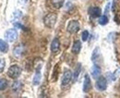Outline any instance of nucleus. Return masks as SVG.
I'll use <instances>...</instances> for the list:
<instances>
[{
  "label": "nucleus",
  "instance_id": "nucleus-16",
  "mask_svg": "<svg viewBox=\"0 0 120 98\" xmlns=\"http://www.w3.org/2000/svg\"><path fill=\"white\" fill-rule=\"evenodd\" d=\"M80 70H81V65H80V64H78L77 68L75 69V71H74V73H73V80H74V82H76V81L78 80L79 75V73H80Z\"/></svg>",
  "mask_w": 120,
  "mask_h": 98
},
{
  "label": "nucleus",
  "instance_id": "nucleus-19",
  "mask_svg": "<svg viewBox=\"0 0 120 98\" xmlns=\"http://www.w3.org/2000/svg\"><path fill=\"white\" fill-rule=\"evenodd\" d=\"M21 82H19V81H16L15 82L13 83V85H12V90L14 91V92H18L20 88H21Z\"/></svg>",
  "mask_w": 120,
  "mask_h": 98
},
{
  "label": "nucleus",
  "instance_id": "nucleus-3",
  "mask_svg": "<svg viewBox=\"0 0 120 98\" xmlns=\"http://www.w3.org/2000/svg\"><path fill=\"white\" fill-rule=\"evenodd\" d=\"M17 38H18V32H17L16 29H8L5 32V39L8 42H14Z\"/></svg>",
  "mask_w": 120,
  "mask_h": 98
},
{
  "label": "nucleus",
  "instance_id": "nucleus-8",
  "mask_svg": "<svg viewBox=\"0 0 120 98\" xmlns=\"http://www.w3.org/2000/svg\"><path fill=\"white\" fill-rule=\"evenodd\" d=\"M60 49V42L58 40V38H55L52 43H51V51L52 53H57Z\"/></svg>",
  "mask_w": 120,
  "mask_h": 98
},
{
  "label": "nucleus",
  "instance_id": "nucleus-20",
  "mask_svg": "<svg viewBox=\"0 0 120 98\" xmlns=\"http://www.w3.org/2000/svg\"><path fill=\"white\" fill-rule=\"evenodd\" d=\"M81 38H82V41L86 42L88 40V38H89V31H84L82 32V34H81Z\"/></svg>",
  "mask_w": 120,
  "mask_h": 98
},
{
  "label": "nucleus",
  "instance_id": "nucleus-13",
  "mask_svg": "<svg viewBox=\"0 0 120 98\" xmlns=\"http://www.w3.org/2000/svg\"><path fill=\"white\" fill-rule=\"evenodd\" d=\"M80 49H81V43L80 41H76L72 46V52L74 54H79L80 52Z\"/></svg>",
  "mask_w": 120,
  "mask_h": 98
},
{
  "label": "nucleus",
  "instance_id": "nucleus-6",
  "mask_svg": "<svg viewBox=\"0 0 120 98\" xmlns=\"http://www.w3.org/2000/svg\"><path fill=\"white\" fill-rule=\"evenodd\" d=\"M96 88L99 91H105L107 88V81L104 77H100L96 82Z\"/></svg>",
  "mask_w": 120,
  "mask_h": 98
},
{
  "label": "nucleus",
  "instance_id": "nucleus-14",
  "mask_svg": "<svg viewBox=\"0 0 120 98\" xmlns=\"http://www.w3.org/2000/svg\"><path fill=\"white\" fill-rule=\"evenodd\" d=\"M0 51L2 53H8V43L2 39H0Z\"/></svg>",
  "mask_w": 120,
  "mask_h": 98
},
{
  "label": "nucleus",
  "instance_id": "nucleus-15",
  "mask_svg": "<svg viewBox=\"0 0 120 98\" xmlns=\"http://www.w3.org/2000/svg\"><path fill=\"white\" fill-rule=\"evenodd\" d=\"M52 5L56 8H60L61 7H63L65 0H51Z\"/></svg>",
  "mask_w": 120,
  "mask_h": 98
},
{
  "label": "nucleus",
  "instance_id": "nucleus-9",
  "mask_svg": "<svg viewBox=\"0 0 120 98\" xmlns=\"http://www.w3.org/2000/svg\"><path fill=\"white\" fill-rule=\"evenodd\" d=\"M89 12H90V16L92 18H98V17H100L101 14H102V10L98 7H92V8H90Z\"/></svg>",
  "mask_w": 120,
  "mask_h": 98
},
{
  "label": "nucleus",
  "instance_id": "nucleus-11",
  "mask_svg": "<svg viewBox=\"0 0 120 98\" xmlns=\"http://www.w3.org/2000/svg\"><path fill=\"white\" fill-rule=\"evenodd\" d=\"M100 74H101V69H100L98 66L94 65V66L91 68V75H92V77H93L94 79H97V78L100 76Z\"/></svg>",
  "mask_w": 120,
  "mask_h": 98
},
{
  "label": "nucleus",
  "instance_id": "nucleus-5",
  "mask_svg": "<svg viewBox=\"0 0 120 98\" xmlns=\"http://www.w3.org/2000/svg\"><path fill=\"white\" fill-rule=\"evenodd\" d=\"M68 31L69 33H76L79 30V23L77 20H71L68 25Z\"/></svg>",
  "mask_w": 120,
  "mask_h": 98
},
{
  "label": "nucleus",
  "instance_id": "nucleus-18",
  "mask_svg": "<svg viewBox=\"0 0 120 98\" xmlns=\"http://www.w3.org/2000/svg\"><path fill=\"white\" fill-rule=\"evenodd\" d=\"M108 23V18L106 15H103L102 17H100L99 19V24L100 25H105Z\"/></svg>",
  "mask_w": 120,
  "mask_h": 98
},
{
  "label": "nucleus",
  "instance_id": "nucleus-21",
  "mask_svg": "<svg viewBox=\"0 0 120 98\" xmlns=\"http://www.w3.org/2000/svg\"><path fill=\"white\" fill-rule=\"evenodd\" d=\"M5 64H6L5 60H4V59H0V71H2V70H4V68H5Z\"/></svg>",
  "mask_w": 120,
  "mask_h": 98
},
{
  "label": "nucleus",
  "instance_id": "nucleus-2",
  "mask_svg": "<svg viewBox=\"0 0 120 98\" xmlns=\"http://www.w3.org/2000/svg\"><path fill=\"white\" fill-rule=\"evenodd\" d=\"M21 73V69L18 66V65H13L11 66L8 70V75L11 78V79H17L19 77Z\"/></svg>",
  "mask_w": 120,
  "mask_h": 98
},
{
  "label": "nucleus",
  "instance_id": "nucleus-17",
  "mask_svg": "<svg viewBox=\"0 0 120 98\" xmlns=\"http://www.w3.org/2000/svg\"><path fill=\"white\" fill-rule=\"evenodd\" d=\"M8 85V81L6 79H0V91L7 89Z\"/></svg>",
  "mask_w": 120,
  "mask_h": 98
},
{
  "label": "nucleus",
  "instance_id": "nucleus-1",
  "mask_svg": "<svg viewBox=\"0 0 120 98\" xmlns=\"http://www.w3.org/2000/svg\"><path fill=\"white\" fill-rule=\"evenodd\" d=\"M56 20H57V15L55 14V13H49V14H47L45 17L44 23H45V25L46 27L53 28L56 25Z\"/></svg>",
  "mask_w": 120,
  "mask_h": 98
},
{
  "label": "nucleus",
  "instance_id": "nucleus-10",
  "mask_svg": "<svg viewBox=\"0 0 120 98\" xmlns=\"http://www.w3.org/2000/svg\"><path fill=\"white\" fill-rule=\"evenodd\" d=\"M40 81H41V66H39L36 69L35 75H34V78H33V84L34 85H38L40 83Z\"/></svg>",
  "mask_w": 120,
  "mask_h": 98
},
{
  "label": "nucleus",
  "instance_id": "nucleus-4",
  "mask_svg": "<svg viewBox=\"0 0 120 98\" xmlns=\"http://www.w3.org/2000/svg\"><path fill=\"white\" fill-rule=\"evenodd\" d=\"M73 77V74L70 70H67L64 74H63V77H62V82H61V85L62 86H67L68 84L71 82V79Z\"/></svg>",
  "mask_w": 120,
  "mask_h": 98
},
{
  "label": "nucleus",
  "instance_id": "nucleus-12",
  "mask_svg": "<svg viewBox=\"0 0 120 98\" xmlns=\"http://www.w3.org/2000/svg\"><path fill=\"white\" fill-rule=\"evenodd\" d=\"M23 52H24V48H23L22 45H18V46H16L15 49H14V51H13L14 56H15L16 57H19V56H22V54H23Z\"/></svg>",
  "mask_w": 120,
  "mask_h": 98
},
{
  "label": "nucleus",
  "instance_id": "nucleus-7",
  "mask_svg": "<svg viewBox=\"0 0 120 98\" xmlns=\"http://www.w3.org/2000/svg\"><path fill=\"white\" fill-rule=\"evenodd\" d=\"M90 89H91V82H90V76L88 74H86L85 78H84V82H83V92L88 93V92H90Z\"/></svg>",
  "mask_w": 120,
  "mask_h": 98
}]
</instances>
